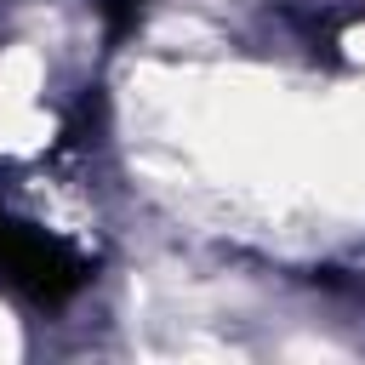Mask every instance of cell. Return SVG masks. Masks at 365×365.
Wrapping results in <instances>:
<instances>
[{"mask_svg": "<svg viewBox=\"0 0 365 365\" xmlns=\"http://www.w3.org/2000/svg\"><path fill=\"white\" fill-rule=\"evenodd\" d=\"M86 279H91V262L68 240H57V234L0 211V285H11L17 297H29L40 308H57Z\"/></svg>", "mask_w": 365, "mask_h": 365, "instance_id": "6da1fadb", "label": "cell"}]
</instances>
